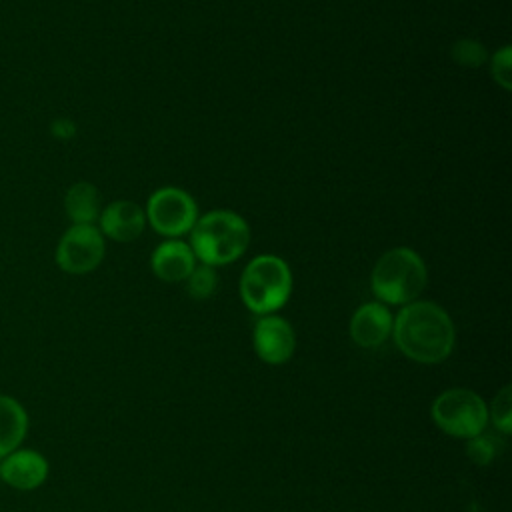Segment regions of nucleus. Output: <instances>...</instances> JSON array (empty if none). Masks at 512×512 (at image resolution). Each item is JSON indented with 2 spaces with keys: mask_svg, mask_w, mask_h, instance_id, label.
<instances>
[{
  "mask_svg": "<svg viewBox=\"0 0 512 512\" xmlns=\"http://www.w3.org/2000/svg\"><path fill=\"white\" fill-rule=\"evenodd\" d=\"M394 344L414 362L438 364L446 360L456 342L450 314L430 300L404 304L392 322Z\"/></svg>",
  "mask_w": 512,
  "mask_h": 512,
  "instance_id": "nucleus-1",
  "label": "nucleus"
},
{
  "mask_svg": "<svg viewBox=\"0 0 512 512\" xmlns=\"http://www.w3.org/2000/svg\"><path fill=\"white\" fill-rule=\"evenodd\" d=\"M190 248L198 262L208 266H226L238 260L250 244V226L234 210H210L194 222Z\"/></svg>",
  "mask_w": 512,
  "mask_h": 512,
  "instance_id": "nucleus-2",
  "label": "nucleus"
},
{
  "mask_svg": "<svg viewBox=\"0 0 512 512\" xmlns=\"http://www.w3.org/2000/svg\"><path fill=\"white\" fill-rule=\"evenodd\" d=\"M426 282V262L408 246L386 250L370 272V288L382 304H410L422 294Z\"/></svg>",
  "mask_w": 512,
  "mask_h": 512,
  "instance_id": "nucleus-3",
  "label": "nucleus"
},
{
  "mask_svg": "<svg viewBox=\"0 0 512 512\" xmlns=\"http://www.w3.org/2000/svg\"><path fill=\"white\" fill-rule=\"evenodd\" d=\"M238 288L250 312L258 316L274 314L292 294V270L284 258L260 254L244 266Z\"/></svg>",
  "mask_w": 512,
  "mask_h": 512,
  "instance_id": "nucleus-4",
  "label": "nucleus"
},
{
  "mask_svg": "<svg viewBox=\"0 0 512 512\" xmlns=\"http://www.w3.org/2000/svg\"><path fill=\"white\" fill-rule=\"evenodd\" d=\"M432 420L436 426L454 438H474L488 424V406L484 400L466 388H450L432 402Z\"/></svg>",
  "mask_w": 512,
  "mask_h": 512,
  "instance_id": "nucleus-5",
  "label": "nucleus"
},
{
  "mask_svg": "<svg viewBox=\"0 0 512 512\" xmlns=\"http://www.w3.org/2000/svg\"><path fill=\"white\" fill-rule=\"evenodd\" d=\"M144 214L152 230L164 238H180L188 234L200 216L194 198L176 186L154 190L146 202Z\"/></svg>",
  "mask_w": 512,
  "mask_h": 512,
  "instance_id": "nucleus-6",
  "label": "nucleus"
},
{
  "mask_svg": "<svg viewBox=\"0 0 512 512\" xmlns=\"http://www.w3.org/2000/svg\"><path fill=\"white\" fill-rule=\"evenodd\" d=\"M104 236L94 224H72L56 246V264L68 274H86L104 258Z\"/></svg>",
  "mask_w": 512,
  "mask_h": 512,
  "instance_id": "nucleus-7",
  "label": "nucleus"
},
{
  "mask_svg": "<svg viewBox=\"0 0 512 512\" xmlns=\"http://www.w3.org/2000/svg\"><path fill=\"white\" fill-rule=\"evenodd\" d=\"M252 342L258 358L276 366L292 358L296 348V334L286 318L278 314H264L254 326Z\"/></svg>",
  "mask_w": 512,
  "mask_h": 512,
  "instance_id": "nucleus-8",
  "label": "nucleus"
},
{
  "mask_svg": "<svg viewBox=\"0 0 512 512\" xmlns=\"http://www.w3.org/2000/svg\"><path fill=\"white\" fill-rule=\"evenodd\" d=\"M146 228V214L134 200H114L102 208L98 216V230L102 236L116 242H132Z\"/></svg>",
  "mask_w": 512,
  "mask_h": 512,
  "instance_id": "nucleus-9",
  "label": "nucleus"
},
{
  "mask_svg": "<svg viewBox=\"0 0 512 512\" xmlns=\"http://www.w3.org/2000/svg\"><path fill=\"white\" fill-rule=\"evenodd\" d=\"M394 316L382 302H366L358 306L350 318V338L360 348H376L392 334Z\"/></svg>",
  "mask_w": 512,
  "mask_h": 512,
  "instance_id": "nucleus-10",
  "label": "nucleus"
},
{
  "mask_svg": "<svg viewBox=\"0 0 512 512\" xmlns=\"http://www.w3.org/2000/svg\"><path fill=\"white\" fill-rule=\"evenodd\" d=\"M196 264L198 260L190 244L182 242L180 238H168L160 242L150 256V268L154 276L168 284L184 282Z\"/></svg>",
  "mask_w": 512,
  "mask_h": 512,
  "instance_id": "nucleus-11",
  "label": "nucleus"
},
{
  "mask_svg": "<svg viewBox=\"0 0 512 512\" xmlns=\"http://www.w3.org/2000/svg\"><path fill=\"white\" fill-rule=\"evenodd\" d=\"M48 476V462L34 450H14L0 462V478L18 490L38 488Z\"/></svg>",
  "mask_w": 512,
  "mask_h": 512,
  "instance_id": "nucleus-12",
  "label": "nucleus"
},
{
  "mask_svg": "<svg viewBox=\"0 0 512 512\" xmlns=\"http://www.w3.org/2000/svg\"><path fill=\"white\" fill-rule=\"evenodd\" d=\"M26 430L28 416L24 406L12 396L0 394V460L22 444Z\"/></svg>",
  "mask_w": 512,
  "mask_h": 512,
  "instance_id": "nucleus-13",
  "label": "nucleus"
},
{
  "mask_svg": "<svg viewBox=\"0 0 512 512\" xmlns=\"http://www.w3.org/2000/svg\"><path fill=\"white\" fill-rule=\"evenodd\" d=\"M64 210L72 224H94L102 212L98 188L86 180L72 184L64 196Z\"/></svg>",
  "mask_w": 512,
  "mask_h": 512,
  "instance_id": "nucleus-14",
  "label": "nucleus"
},
{
  "mask_svg": "<svg viewBox=\"0 0 512 512\" xmlns=\"http://www.w3.org/2000/svg\"><path fill=\"white\" fill-rule=\"evenodd\" d=\"M184 282H186V292L190 294V298L206 300L218 288V274H216L214 266L200 262L192 268V272L188 274V278Z\"/></svg>",
  "mask_w": 512,
  "mask_h": 512,
  "instance_id": "nucleus-15",
  "label": "nucleus"
},
{
  "mask_svg": "<svg viewBox=\"0 0 512 512\" xmlns=\"http://www.w3.org/2000/svg\"><path fill=\"white\" fill-rule=\"evenodd\" d=\"M488 418L492 420L496 430H500L502 434H510V430H512V388L508 384L494 396L490 410H488Z\"/></svg>",
  "mask_w": 512,
  "mask_h": 512,
  "instance_id": "nucleus-16",
  "label": "nucleus"
},
{
  "mask_svg": "<svg viewBox=\"0 0 512 512\" xmlns=\"http://www.w3.org/2000/svg\"><path fill=\"white\" fill-rule=\"evenodd\" d=\"M450 52H452V58L460 66H466V68H476V66H482L484 62H488L486 48L478 40H472V38H462V40L454 42Z\"/></svg>",
  "mask_w": 512,
  "mask_h": 512,
  "instance_id": "nucleus-17",
  "label": "nucleus"
},
{
  "mask_svg": "<svg viewBox=\"0 0 512 512\" xmlns=\"http://www.w3.org/2000/svg\"><path fill=\"white\" fill-rule=\"evenodd\" d=\"M510 60H512V50L510 46H502L500 50H496L492 56H490V74L494 78V82L504 88V90H510L512 88V66H510Z\"/></svg>",
  "mask_w": 512,
  "mask_h": 512,
  "instance_id": "nucleus-18",
  "label": "nucleus"
},
{
  "mask_svg": "<svg viewBox=\"0 0 512 512\" xmlns=\"http://www.w3.org/2000/svg\"><path fill=\"white\" fill-rule=\"evenodd\" d=\"M494 448H496V446H494L492 438L484 436V432H482V434H478V436H474V438L468 440L466 452H468V456L472 458L474 464L484 466V464H488V462L494 458V452H496Z\"/></svg>",
  "mask_w": 512,
  "mask_h": 512,
  "instance_id": "nucleus-19",
  "label": "nucleus"
},
{
  "mask_svg": "<svg viewBox=\"0 0 512 512\" xmlns=\"http://www.w3.org/2000/svg\"><path fill=\"white\" fill-rule=\"evenodd\" d=\"M50 132L58 140H70L76 136V124L70 118H56L50 124Z\"/></svg>",
  "mask_w": 512,
  "mask_h": 512,
  "instance_id": "nucleus-20",
  "label": "nucleus"
}]
</instances>
